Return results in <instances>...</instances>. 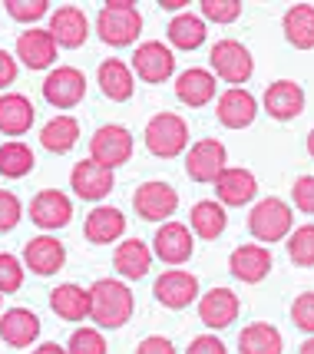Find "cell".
I'll return each instance as SVG.
<instances>
[{"mask_svg": "<svg viewBox=\"0 0 314 354\" xmlns=\"http://www.w3.org/2000/svg\"><path fill=\"white\" fill-rule=\"evenodd\" d=\"M228 268H232V275L238 281H245V285H258L262 278H268L271 272V252L265 245H258V242H248V245H238L232 252V259H228Z\"/></svg>", "mask_w": 314, "mask_h": 354, "instance_id": "19", "label": "cell"}, {"mask_svg": "<svg viewBox=\"0 0 314 354\" xmlns=\"http://www.w3.org/2000/svg\"><path fill=\"white\" fill-rule=\"evenodd\" d=\"M33 166H37V156L27 142H20V139H10V142H3L0 146V176H7V179H23V176H30Z\"/></svg>", "mask_w": 314, "mask_h": 354, "instance_id": "35", "label": "cell"}, {"mask_svg": "<svg viewBox=\"0 0 314 354\" xmlns=\"http://www.w3.org/2000/svg\"><path fill=\"white\" fill-rule=\"evenodd\" d=\"M129 70H133V77L146 80V83H166L175 73V53L159 40H146L136 46Z\"/></svg>", "mask_w": 314, "mask_h": 354, "instance_id": "8", "label": "cell"}, {"mask_svg": "<svg viewBox=\"0 0 314 354\" xmlns=\"http://www.w3.org/2000/svg\"><path fill=\"white\" fill-rule=\"evenodd\" d=\"M33 126V103L23 93H3L0 96V133L23 136Z\"/></svg>", "mask_w": 314, "mask_h": 354, "instance_id": "29", "label": "cell"}, {"mask_svg": "<svg viewBox=\"0 0 314 354\" xmlns=\"http://www.w3.org/2000/svg\"><path fill=\"white\" fill-rule=\"evenodd\" d=\"M14 80H17V60H14V53L0 50V90H7Z\"/></svg>", "mask_w": 314, "mask_h": 354, "instance_id": "46", "label": "cell"}, {"mask_svg": "<svg viewBox=\"0 0 314 354\" xmlns=\"http://www.w3.org/2000/svg\"><path fill=\"white\" fill-rule=\"evenodd\" d=\"M133 209L139 212L146 222H169L173 212L179 209V192H175L169 183H142L136 192H133Z\"/></svg>", "mask_w": 314, "mask_h": 354, "instance_id": "7", "label": "cell"}, {"mask_svg": "<svg viewBox=\"0 0 314 354\" xmlns=\"http://www.w3.org/2000/svg\"><path fill=\"white\" fill-rule=\"evenodd\" d=\"M50 37H53L57 46L77 50V46H83L86 37H90V20H86V14H83L79 7L66 3V7L50 14Z\"/></svg>", "mask_w": 314, "mask_h": 354, "instance_id": "14", "label": "cell"}, {"mask_svg": "<svg viewBox=\"0 0 314 354\" xmlns=\"http://www.w3.org/2000/svg\"><path fill=\"white\" fill-rule=\"evenodd\" d=\"M238 308H242V301H238V295L232 288H212L199 301V318L212 331H222V328H228L238 318Z\"/></svg>", "mask_w": 314, "mask_h": 354, "instance_id": "21", "label": "cell"}, {"mask_svg": "<svg viewBox=\"0 0 314 354\" xmlns=\"http://www.w3.org/2000/svg\"><path fill=\"white\" fill-rule=\"evenodd\" d=\"M159 7L162 10H179V7H186V0H159Z\"/></svg>", "mask_w": 314, "mask_h": 354, "instance_id": "48", "label": "cell"}, {"mask_svg": "<svg viewBox=\"0 0 314 354\" xmlns=\"http://www.w3.org/2000/svg\"><path fill=\"white\" fill-rule=\"evenodd\" d=\"M20 285H23V262H17L7 252H0V298L20 292Z\"/></svg>", "mask_w": 314, "mask_h": 354, "instance_id": "39", "label": "cell"}, {"mask_svg": "<svg viewBox=\"0 0 314 354\" xmlns=\"http://www.w3.org/2000/svg\"><path fill=\"white\" fill-rule=\"evenodd\" d=\"M86 239L93 242V245H112L116 239H123L126 232V216L116 209V205H96L93 212L86 216Z\"/></svg>", "mask_w": 314, "mask_h": 354, "instance_id": "23", "label": "cell"}, {"mask_svg": "<svg viewBox=\"0 0 314 354\" xmlns=\"http://www.w3.org/2000/svg\"><path fill=\"white\" fill-rule=\"evenodd\" d=\"M288 259L301 268L314 265V225H301L288 235Z\"/></svg>", "mask_w": 314, "mask_h": 354, "instance_id": "36", "label": "cell"}, {"mask_svg": "<svg viewBox=\"0 0 314 354\" xmlns=\"http://www.w3.org/2000/svg\"><path fill=\"white\" fill-rule=\"evenodd\" d=\"M63 262H66V248L53 235H37L23 248V265L30 268L33 275H43V278L57 275L63 268Z\"/></svg>", "mask_w": 314, "mask_h": 354, "instance_id": "15", "label": "cell"}, {"mask_svg": "<svg viewBox=\"0 0 314 354\" xmlns=\"http://www.w3.org/2000/svg\"><path fill=\"white\" fill-rule=\"evenodd\" d=\"M156 301L166 305V308H188L195 298H199V278L192 272H182V268H169L156 278Z\"/></svg>", "mask_w": 314, "mask_h": 354, "instance_id": "12", "label": "cell"}, {"mask_svg": "<svg viewBox=\"0 0 314 354\" xmlns=\"http://www.w3.org/2000/svg\"><path fill=\"white\" fill-rule=\"evenodd\" d=\"M133 292L129 285L116 281V278H99L90 288V318H93L99 328H123L129 318H133Z\"/></svg>", "mask_w": 314, "mask_h": 354, "instance_id": "1", "label": "cell"}, {"mask_svg": "<svg viewBox=\"0 0 314 354\" xmlns=\"http://www.w3.org/2000/svg\"><path fill=\"white\" fill-rule=\"evenodd\" d=\"M308 153H311V159H314V129L308 133Z\"/></svg>", "mask_w": 314, "mask_h": 354, "instance_id": "50", "label": "cell"}, {"mask_svg": "<svg viewBox=\"0 0 314 354\" xmlns=\"http://www.w3.org/2000/svg\"><path fill=\"white\" fill-rule=\"evenodd\" d=\"M225 225H228V212L215 199H202L192 205V232L199 239H219Z\"/></svg>", "mask_w": 314, "mask_h": 354, "instance_id": "34", "label": "cell"}, {"mask_svg": "<svg viewBox=\"0 0 314 354\" xmlns=\"http://www.w3.org/2000/svg\"><path fill=\"white\" fill-rule=\"evenodd\" d=\"M291 202L298 205L301 212L314 216V176H301L298 183L291 185Z\"/></svg>", "mask_w": 314, "mask_h": 354, "instance_id": "43", "label": "cell"}, {"mask_svg": "<svg viewBox=\"0 0 314 354\" xmlns=\"http://www.w3.org/2000/svg\"><path fill=\"white\" fill-rule=\"evenodd\" d=\"M129 156H133V133L126 126H99L90 139V159L106 169L129 162Z\"/></svg>", "mask_w": 314, "mask_h": 354, "instance_id": "6", "label": "cell"}, {"mask_svg": "<svg viewBox=\"0 0 314 354\" xmlns=\"http://www.w3.org/2000/svg\"><path fill=\"white\" fill-rule=\"evenodd\" d=\"M301 109H304V90L295 80H275L265 90V113L271 120L288 123V120L301 116Z\"/></svg>", "mask_w": 314, "mask_h": 354, "instance_id": "20", "label": "cell"}, {"mask_svg": "<svg viewBox=\"0 0 314 354\" xmlns=\"http://www.w3.org/2000/svg\"><path fill=\"white\" fill-rule=\"evenodd\" d=\"M40 335V318L30 308H10L7 315H0V338L10 348H27Z\"/></svg>", "mask_w": 314, "mask_h": 354, "instance_id": "25", "label": "cell"}, {"mask_svg": "<svg viewBox=\"0 0 314 354\" xmlns=\"http://www.w3.org/2000/svg\"><path fill=\"white\" fill-rule=\"evenodd\" d=\"M30 218L40 229H63L73 218V202H70V196H63L60 189H43L30 202Z\"/></svg>", "mask_w": 314, "mask_h": 354, "instance_id": "16", "label": "cell"}, {"mask_svg": "<svg viewBox=\"0 0 314 354\" xmlns=\"http://www.w3.org/2000/svg\"><path fill=\"white\" fill-rule=\"evenodd\" d=\"M301 354H314V335H308V341L301 344Z\"/></svg>", "mask_w": 314, "mask_h": 354, "instance_id": "49", "label": "cell"}, {"mask_svg": "<svg viewBox=\"0 0 314 354\" xmlns=\"http://www.w3.org/2000/svg\"><path fill=\"white\" fill-rule=\"evenodd\" d=\"M17 60L23 66H30V70H50L53 60H57V44H53L50 30L30 27V30L20 33L17 37Z\"/></svg>", "mask_w": 314, "mask_h": 354, "instance_id": "17", "label": "cell"}, {"mask_svg": "<svg viewBox=\"0 0 314 354\" xmlns=\"http://www.w3.org/2000/svg\"><path fill=\"white\" fill-rule=\"evenodd\" d=\"M291 225H295V216H291V205L282 199H262L255 209L248 212V232L251 239H258V245H275L278 239H288L291 235Z\"/></svg>", "mask_w": 314, "mask_h": 354, "instance_id": "3", "label": "cell"}, {"mask_svg": "<svg viewBox=\"0 0 314 354\" xmlns=\"http://www.w3.org/2000/svg\"><path fill=\"white\" fill-rule=\"evenodd\" d=\"M215 196H219V205H245V202L255 199L258 192V183L248 169H238V166H225L222 176L215 179Z\"/></svg>", "mask_w": 314, "mask_h": 354, "instance_id": "22", "label": "cell"}, {"mask_svg": "<svg viewBox=\"0 0 314 354\" xmlns=\"http://www.w3.org/2000/svg\"><path fill=\"white\" fill-rule=\"evenodd\" d=\"M142 14L133 0H106L96 17V33L110 46H129L139 40Z\"/></svg>", "mask_w": 314, "mask_h": 354, "instance_id": "2", "label": "cell"}, {"mask_svg": "<svg viewBox=\"0 0 314 354\" xmlns=\"http://www.w3.org/2000/svg\"><path fill=\"white\" fill-rule=\"evenodd\" d=\"M112 265H116V272L123 278H142L149 275V268H153V248L146 245L142 239H126L119 242L116 248V255H112Z\"/></svg>", "mask_w": 314, "mask_h": 354, "instance_id": "28", "label": "cell"}, {"mask_svg": "<svg viewBox=\"0 0 314 354\" xmlns=\"http://www.w3.org/2000/svg\"><path fill=\"white\" fill-rule=\"evenodd\" d=\"M202 20L212 24H235L242 17V0H202Z\"/></svg>", "mask_w": 314, "mask_h": 354, "instance_id": "38", "label": "cell"}, {"mask_svg": "<svg viewBox=\"0 0 314 354\" xmlns=\"http://www.w3.org/2000/svg\"><path fill=\"white\" fill-rule=\"evenodd\" d=\"M136 354H175V344L169 338H162V335H149Z\"/></svg>", "mask_w": 314, "mask_h": 354, "instance_id": "45", "label": "cell"}, {"mask_svg": "<svg viewBox=\"0 0 314 354\" xmlns=\"http://www.w3.org/2000/svg\"><path fill=\"white\" fill-rule=\"evenodd\" d=\"M70 185H73V192H77L79 199L99 202L112 192L116 176H112V169L99 166L93 159H79L77 166H73V172H70Z\"/></svg>", "mask_w": 314, "mask_h": 354, "instance_id": "11", "label": "cell"}, {"mask_svg": "<svg viewBox=\"0 0 314 354\" xmlns=\"http://www.w3.org/2000/svg\"><path fill=\"white\" fill-rule=\"evenodd\" d=\"M50 308L60 315L63 322H83L90 318V292L79 288V285H60L50 292Z\"/></svg>", "mask_w": 314, "mask_h": 354, "instance_id": "30", "label": "cell"}, {"mask_svg": "<svg viewBox=\"0 0 314 354\" xmlns=\"http://www.w3.org/2000/svg\"><path fill=\"white\" fill-rule=\"evenodd\" d=\"M215 116H219V123L228 126V129H245V126L255 123V116H258V103H255V96H251L248 90L232 86V90H225L219 96V103H215Z\"/></svg>", "mask_w": 314, "mask_h": 354, "instance_id": "18", "label": "cell"}, {"mask_svg": "<svg viewBox=\"0 0 314 354\" xmlns=\"http://www.w3.org/2000/svg\"><path fill=\"white\" fill-rule=\"evenodd\" d=\"M208 63L219 73V80L232 83V86H242L245 80H251V70H255L248 46L238 44V40H219L208 53Z\"/></svg>", "mask_w": 314, "mask_h": 354, "instance_id": "5", "label": "cell"}, {"mask_svg": "<svg viewBox=\"0 0 314 354\" xmlns=\"http://www.w3.org/2000/svg\"><path fill=\"white\" fill-rule=\"evenodd\" d=\"M205 20L199 14H192V10H182V14L173 17V24H169V40H173L175 50H199L205 44Z\"/></svg>", "mask_w": 314, "mask_h": 354, "instance_id": "33", "label": "cell"}, {"mask_svg": "<svg viewBox=\"0 0 314 354\" xmlns=\"http://www.w3.org/2000/svg\"><path fill=\"white\" fill-rule=\"evenodd\" d=\"M66 354H106V341H103V335L96 328H77L70 335Z\"/></svg>", "mask_w": 314, "mask_h": 354, "instance_id": "37", "label": "cell"}, {"mask_svg": "<svg viewBox=\"0 0 314 354\" xmlns=\"http://www.w3.org/2000/svg\"><path fill=\"white\" fill-rule=\"evenodd\" d=\"M83 96H86V77L79 73L77 66H53L47 80H43V100L50 106L70 109L77 106Z\"/></svg>", "mask_w": 314, "mask_h": 354, "instance_id": "9", "label": "cell"}, {"mask_svg": "<svg viewBox=\"0 0 314 354\" xmlns=\"http://www.w3.org/2000/svg\"><path fill=\"white\" fill-rule=\"evenodd\" d=\"M77 142H79V123L73 116H66V113L53 116V120L40 129V146L50 149V153H70Z\"/></svg>", "mask_w": 314, "mask_h": 354, "instance_id": "32", "label": "cell"}, {"mask_svg": "<svg viewBox=\"0 0 314 354\" xmlns=\"http://www.w3.org/2000/svg\"><path fill=\"white\" fill-rule=\"evenodd\" d=\"M225 146H222L219 139H199L192 149L186 153V172L188 179H195V183H215L225 169Z\"/></svg>", "mask_w": 314, "mask_h": 354, "instance_id": "10", "label": "cell"}, {"mask_svg": "<svg viewBox=\"0 0 314 354\" xmlns=\"http://www.w3.org/2000/svg\"><path fill=\"white\" fill-rule=\"evenodd\" d=\"M284 37L298 50H314V7L311 3H295L284 14Z\"/></svg>", "mask_w": 314, "mask_h": 354, "instance_id": "31", "label": "cell"}, {"mask_svg": "<svg viewBox=\"0 0 314 354\" xmlns=\"http://www.w3.org/2000/svg\"><path fill=\"white\" fill-rule=\"evenodd\" d=\"M33 354H66V348H60V344H40Z\"/></svg>", "mask_w": 314, "mask_h": 354, "instance_id": "47", "label": "cell"}, {"mask_svg": "<svg viewBox=\"0 0 314 354\" xmlns=\"http://www.w3.org/2000/svg\"><path fill=\"white\" fill-rule=\"evenodd\" d=\"M291 322H295V328H301L304 335H314V292H304L295 298Z\"/></svg>", "mask_w": 314, "mask_h": 354, "instance_id": "41", "label": "cell"}, {"mask_svg": "<svg viewBox=\"0 0 314 354\" xmlns=\"http://www.w3.org/2000/svg\"><path fill=\"white\" fill-rule=\"evenodd\" d=\"M282 351H284L282 331L268 322L245 324L242 335H238V354H282Z\"/></svg>", "mask_w": 314, "mask_h": 354, "instance_id": "27", "label": "cell"}, {"mask_svg": "<svg viewBox=\"0 0 314 354\" xmlns=\"http://www.w3.org/2000/svg\"><path fill=\"white\" fill-rule=\"evenodd\" d=\"M3 10H7V17H14L17 24H33V20H40L47 14L50 3L47 0H7Z\"/></svg>", "mask_w": 314, "mask_h": 354, "instance_id": "40", "label": "cell"}, {"mask_svg": "<svg viewBox=\"0 0 314 354\" xmlns=\"http://www.w3.org/2000/svg\"><path fill=\"white\" fill-rule=\"evenodd\" d=\"M188 146V126L179 113H156L146 123V149L159 159H173L186 153Z\"/></svg>", "mask_w": 314, "mask_h": 354, "instance_id": "4", "label": "cell"}, {"mask_svg": "<svg viewBox=\"0 0 314 354\" xmlns=\"http://www.w3.org/2000/svg\"><path fill=\"white\" fill-rule=\"evenodd\" d=\"M153 255L166 265H182L192 259V232L182 222H162L153 239Z\"/></svg>", "mask_w": 314, "mask_h": 354, "instance_id": "13", "label": "cell"}, {"mask_svg": "<svg viewBox=\"0 0 314 354\" xmlns=\"http://www.w3.org/2000/svg\"><path fill=\"white\" fill-rule=\"evenodd\" d=\"M175 96L186 106H205V103L215 100V77L208 70H202V66L182 70L179 80H175Z\"/></svg>", "mask_w": 314, "mask_h": 354, "instance_id": "26", "label": "cell"}, {"mask_svg": "<svg viewBox=\"0 0 314 354\" xmlns=\"http://www.w3.org/2000/svg\"><path fill=\"white\" fill-rule=\"evenodd\" d=\"M96 80H99L103 96H110L112 103H126V100L133 96V90H136V77H133V70H129L119 57H110V60L99 63Z\"/></svg>", "mask_w": 314, "mask_h": 354, "instance_id": "24", "label": "cell"}, {"mask_svg": "<svg viewBox=\"0 0 314 354\" xmlns=\"http://www.w3.org/2000/svg\"><path fill=\"white\" fill-rule=\"evenodd\" d=\"M186 354H225V344L215 335H199V338L188 344Z\"/></svg>", "mask_w": 314, "mask_h": 354, "instance_id": "44", "label": "cell"}, {"mask_svg": "<svg viewBox=\"0 0 314 354\" xmlns=\"http://www.w3.org/2000/svg\"><path fill=\"white\" fill-rule=\"evenodd\" d=\"M20 216H23V209H20V199H17L14 192L0 189V232L17 229Z\"/></svg>", "mask_w": 314, "mask_h": 354, "instance_id": "42", "label": "cell"}]
</instances>
